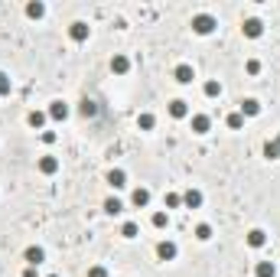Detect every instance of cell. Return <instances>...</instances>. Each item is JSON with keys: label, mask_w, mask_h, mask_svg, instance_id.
<instances>
[{"label": "cell", "mask_w": 280, "mask_h": 277, "mask_svg": "<svg viewBox=\"0 0 280 277\" xmlns=\"http://www.w3.org/2000/svg\"><path fill=\"white\" fill-rule=\"evenodd\" d=\"M264 157H267V160H280V147H277L274 141H267V144H264Z\"/></svg>", "instance_id": "obj_28"}, {"label": "cell", "mask_w": 280, "mask_h": 277, "mask_svg": "<svg viewBox=\"0 0 280 277\" xmlns=\"http://www.w3.org/2000/svg\"><path fill=\"white\" fill-rule=\"evenodd\" d=\"M163 205H166V209H179V205H182V196H179V192H166Z\"/></svg>", "instance_id": "obj_26"}, {"label": "cell", "mask_w": 280, "mask_h": 277, "mask_svg": "<svg viewBox=\"0 0 280 277\" xmlns=\"http://www.w3.org/2000/svg\"><path fill=\"white\" fill-rule=\"evenodd\" d=\"M105 212L108 216H121V212H124V202H121V199H105Z\"/></svg>", "instance_id": "obj_18"}, {"label": "cell", "mask_w": 280, "mask_h": 277, "mask_svg": "<svg viewBox=\"0 0 280 277\" xmlns=\"http://www.w3.org/2000/svg\"><path fill=\"white\" fill-rule=\"evenodd\" d=\"M274 144H277V147H280V134H277V137H274Z\"/></svg>", "instance_id": "obj_35"}, {"label": "cell", "mask_w": 280, "mask_h": 277, "mask_svg": "<svg viewBox=\"0 0 280 277\" xmlns=\"http://www.w3.org/2000/svg\"><path fill=\"white\" fill-rule=\"evenodd\" d=\"M111 72H114V75H127V72H131V59H127L124 52H114V59H111Z\"/></svg>", "instance_id": "obj_5"}, {"label": "cell", "mask_w": 280, "mask_h": 277, "mask_svg": "<svg viewBox=\"0 0 280 277\" xmlns=\"http://www.w3.org/2000/svg\"><path fill=\"white\" fill-rule=\"evenodd\" d=\"M196 238H199V241L212 238V225H209V222H199V225H196Z\"/></svg>", "instance_id": "obj_24"}, {"label": "cell", "mask_w": 280, "mask_h": 277, "mask_svg": "<svg viewBox=\"0 0 280 277\" xmlns=\"http://www.w3.org/2000/svg\"><path fill=\"white\" fill-rule=\"evenodd\" d=\"M131 202L137 205V209L150 205V189H143V186H140V189H134V192H131Z\"/></svg>", "instance_id": "obj_16"}, {"label": "cell", "mask_w": 280, "mask_h": 277, "mask_svg": "<svg viewBox=\"0 0 280 277\" xmlns=\"http://www.w3.org/2000/svg\"><path fill=\"white\" fill-rule=\"evenodd\" d=\"M26 17L30 20H43L46 17V4H26Z\"/></svg>", "instance_id": "obj_19"}, {"label": "cell", "mask_w": 280, "mask_h": 277, "mask_svg": "<svg viewBox=\"0 0 280 277\" xmlns=\"http://www.w3.org/2000/svg\"><path fill=\"white\" fill-rule=\"evenodd\" d=\"M46 117H49L46 111H30V117H26V121H30V127H43Z\"/></svg>", "instance_id": "obj_23"}, {"label": "cell", "mask_w": 280, "mask_h": 277, "mask_svg": "<svg viewBox=\"0 0 280 277\" xmlns=\"http://www.w3.org/2000/svg\"><path fill=\"white\" fill-rule=\"evenodd\" d=\"M244 68H248V75H257V72H261V62H257V59H248V62H244Z\"/></svg>", "instance_id": "obj_31"}, {"label": "cell", "mask_w": 280, "mask_h": 277, "mask_svg": "<svg viewBox=\"0 0 280 277\" xmlns=\"http://www.w3.org/2000/svg\"><path fill=\"white\" fill-rule=\"evenodd\" d=\"M23 258H26V267H39L46 261V251H43V248H36V245H30L23 251Z\"/></svg>", "instance_id": "obj_4"}, {"label": "cell", "mask_w": 280, "mask_h": 277, "mask_svg": "<svg viewBox=\"0 0 280 277\" xmlns=\"http://www.w3.org/2000/svg\"><path fill=\"white\" fill-rule=\"evenodd\" d=\"M156 254H160V261H173L176 254H179V248H176V241H160V245H156Z\"/></svg>", "instance_id": "obj_7"}, {"label": "cell", "mask_w": 280, "mask_h": 277, "mask_svg": "<svg viewBox=\"0 0 280 277\" xmlns=\"http://www.w3.org/2000/svg\"><path fill=\"white\" fill-rule=\"evenodd\" d=\"M182 205H186V209H199L202 205V192L199 189H186L182 192Z\"/></svg>", "instance_id": "obj_12"}, {"label": "cell", "mask_w": 280, "mask_h": 277, "mask_svg": "<svg viewBox=\"0 0 280 277\" xmlns=\"http://www.w3.org/2000/svg\"><path fill=\"white\" fill-rule=\"evenodd\" d=\"M238 111H241V117H257V114H261V101H257V98H244Z\"/></svg>", "instance_id": "obj_9"}, {"label": "cell", "mask_w": 280, "mask_h": 277, "mask_svg": "<svg viewBox=\"0 0 280 277\" xmlns=\"http://www.w3.org/2000/svg\"><path fill=\"white\" fill-rule=\"evenodd\" d=\"M23 277H39V274H36V267H26V271H23Z\"/></svg>", "instance_id": "obj_34"}, {"label": "cell", "mask_w": 280, "mask_h": 277, "mask_svg": "<svg viewBox=\"0 0 280 277\" xmlns=\"http://www.w3.org/2000/svg\"><path fill=\"white\" fill-rule=\"evenodd\" d=\"M169 114L176 117V121H182V117H189V105L182 98H176V101H169Z\"/></svg>", "instance_id": "obj_14"}, {"label": "cell", "mask_w": 280, "mask_h": 277, "mask_svg": "<svg viewBox=\"0 0 280 277\" xmlns=\"http://www.w3.org/2000/svg\"><path fill=\"white\" fill-rule=\"evenodd\" d=\"M166 222H169L166 212H153V228H166Z\"/></svg>", "instance_id": "obj_30"}, {"label": "cell", "mask_w": 280, "mask_h": 277, "mask_svg": "<svg viewBox=\"0 0 280 277\" xmlns=\"http://www.w3.org/2000/svg\"><path fill=\"white\" fill-rule=\"evenodd\" d=\"M88 33H91V26H88V23H81V20L69 26V36H72V43H85V39H88Z\"/></svg>", "instance_id": "obj_6"}, {"label": "cell", "mask_w": 280, "mask_h": 277, "mask_svg": "<svg viewBox=\"0 0 280 277\" xmlns=\"http://www.w3.org/2000/svg\"><path fill=\"white\" fill-rule=\"evenodd\" d=\"M88 277H108V267H101V264L88 267Z\"/></svg>", "instance_id": "obj_32"}, {"label": "cell", "mask_w": 280, "mask_h": 277, "mask_svg": "<svg viewBox=\"0 0 280 277\" xmlns=\"http://www.w3.org/2000/svg\"><path fill=\"white\" fill-rule=\"evenodd\" d=\"M215 17H212V13H196L193 17V33H199V36H209L212 30H215Z\"/></svg>", "instance_id": "obj_1"}, {"label": "cell", "mask_w": 280, "mask_h": 277, "mask_svg": "<svg viewBox=\"0 0 280 277\" xmlns=\"http://www.w3.org/2000/svg\"><path fill=\"white\" fill-rule=\"evenodd\" d=\"M108 186H111V189H124L127 186V173L124 170H111L108 173Z\"/></svg>", "instance_id": "obj_11"}, {"label": "cell", "mask_w": 280, "mask_h": 277, "mask_svg": "<svg viewBox=\"0 0 280 277\" xmlns=\"http://www.w3.org/2000/svg\"><path fill=\"white\" fill-rule=\"evenodd\" d=\"M43 144H56V130H46V134H43Z\"/></svg>", "instance_id": "obj_33"}, {"label": "cell", "mask_w": 280, "mask_h": 277, "mask_svg": "<svg viewBox=\"0 0 280 277\" xmlns=\"http://www.w3.org/2000/svg\"><path fill=\"white\" fill-rule=\"evenodd\" d=\"M49 277H59V274H49Z\"/></svg>", "instance_id": "obj_36"}, {"label": "cell", "mask_w": 280, "mask_h": 277, "mask_svg": "<svg viewBox=\"0 0 280 277\" xmlns=\"http://www.w3.org/2000/svg\"><path fill=\"white\" fill-rule=\"evenodd\" d=\"M189 121H193V130H196V134H209V127H212V117H209V114H193Z\"/></svg>", "instance_id": "obj_10"}, {"label": "cell", "mask_w": 280, "mask_h": 277, "mask_svg": "<svg viewBox=\"0 0 280 277\" xmlns=\"http://www.w3.org/2000/svg\"><path fill=\"white\" fill-rule=\"evenodd\" d=\"M39 173H46V176L59 173V160H56V157H43V160H39Z\"/></svg>", "instance_id": "obj_17"}, {"label": "cell", "mask_w": 280, "mask_h": 277, "mask_svg": "<svg viewBox=\"0 0 280 277\" xmlns=\"http://www.w3.org/2000/svg\"><path fill=\"white\" fill-rule=\"evenodd\" d=\"M254 277H277L274 261H257V264H254Z\"/></svg>", "instance_id": "obj_15"}, {"label": "cell", "mask_w": 280, "mask_h": 277, "mask_svg": "<svg viewBox=\"0 0 280 277\" xmlns=\"http://www.w3.org/2000/svg\"><path fill=\"white\" fill-rule=\"evenodd\" d=\"M225 124H228L231 130H241V127H244V117H241V111H231V114L225 117Z\"/></svg>", "instance_id": "obj_22"}, {"label": "cell", "mask_w": 280, "mask_h": 277, "mask_svg": "<svg viewBox=\"0 0 280 277\" xmlns=\"http://www.w3.org/2000/svg\"><path fill=\"white\" fill-rule=\"evenodd\" d=\"M137 127H140V130H153V127H156V117L150 114V111H143V114L137 117Z\"/></svg>", "instance_id": "obj_21"}, {"label": "cell", "mask_w": 280, "mask_h": 277, "mask_svg": "<svg viewBox=\"0 0 280 277\" xmlns=\"http://www.w3.org/2000/svg\"><path fill=\"white\" fill-rule=\"evenodd\" d=\"M241 33H244V36H248V39H257V36H261V33H264V23H261V20H257V17H248V20H244V23H241Z\"/></svg>", "instance_id": "obj_3"}, {"label": "cell", "mask_w": 280, "mask_h": 277, "mask_svg": "<svg viewBox=\"0 0 280 277\" xmlns=\"http://www.w3.org/2000/svg\"><path fill=\"white\" fill-rule=\"evenodd\" d=\"M248 245L251 248H264L267 245V232H264V228H251L248 232Z\"/></svg>", "instance_id": "obj_13"}, {"label": "cell", "mask_w": 280, "mask_h": 277, "mask_svg": "<svg viewBox=\"0 0 280 277\" xmlns=\"http://www.w3.org/2000/svg\"><path fill=\"white\" fill-rule=\"evenodd\" d=\"M121 235H124V238H137V235H140L137 222H124V225H121Z\"/></svg>", "instance_id": "obj_25"}, {"label": "cell", "mask_w": 280, "mask_h": 277, "mask_svg": "<svg viewBox=\"0 0 280 277\" xmlns=\"http://www.w3.org/2000/svg\"><path fill=\"white\" fill-rule=\"evenodd\" d=\"M202 92H206V98H218V95H222V82H218V79H209Z\"/></svg>", "instance_id": "obj_20"}, {"label": "cell", "mask_w": 280, "mask_h": 277, "mask_svg": "<svg viewBox=\"0 0 280 277\" xmlns=\"http://www.w3.org/2000/svg\"><path fill=\"white\" fill-rule=\"evenodd\" d=\"M78 114H81V117H95V114H98V105H95V101H81Z\"/></svg>", "instance_id": "obj_27"}, {"label": "cell", "mask_w": 280, "mask_h": 277, "mask_svg": "<svg viewBox=\"0 0 280 277\" xmlns=\"http://www.w3.org/2000/svg\"><path fill=\"white\" fill-rule=\"evenodd\" d=\"M173 79H176V82H179V85H189V82H193V79H196V68H193V65H189V62H179V65H176V68H173Z\"/></svg>", "instance_id": "obj_2"}, {"label": "cell", "mask_w": 280, "mask_h": 277, "mask_svg": "<svg viewBox=\"0 0 280 277\" xmlns=\"http://www.w3.org/2000/svg\"><path fill=\"white\" fill-rule=\"evenodd\" d=\"M46 114H49L52 121H65V117H69L72 111H69V105H65V101H52V105H49V111H46Z\"/></svg>", "instance_id": "obj_8"}, {"label": "cell", "mask_w": 280, "mask_h": 277, "mask_svg": "<svg viewBox=\"0 0 280 277\" xmlns=\"http://www.w3.org/2000/svg\"><path fill=\"white\" fill-rule=\"evenodd\" d=\"M10 88H13L10 75H7V72H0V98H4V95H10Z\"/></svg>", "instance_id": "obj_29"}]
</instances>
